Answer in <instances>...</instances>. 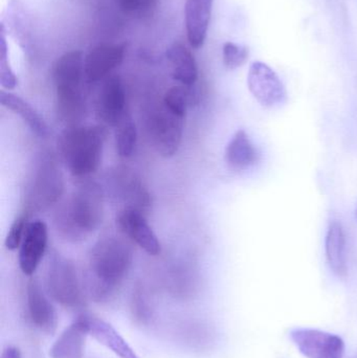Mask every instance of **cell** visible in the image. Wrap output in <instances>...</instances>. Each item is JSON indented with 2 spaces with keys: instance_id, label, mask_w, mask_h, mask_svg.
I'll return each instance as SVG.
<instances>
[{
  "instance_id": "obj_1",
  "label": "cell",
  "mask_w": 357,
  "mask_h": 358,
  "mask_svg": "<svg viewBox=\"0 0 357 358\" xmlns=\"http://www.w3.org/2000/svg\"><path fill=\"white\" fill-rule=\"evenodd\" d=\"M133 252L129 244L117 236L101 238L88 256L87 282L96 302L108 300L129 273Z\"/></svg>"
},
{
  "instance_id": "obj_2",
  "label": "cell",
  "mask_w": 357,
  "mask_h": 358,
  "mask_svg": "<svg viewBox=\"0 0 357 358\" xmlns=\"http://www.w3.org/2000/svg\"><path fill=\"white\" fill-rule=\"evenodd\" d=\"M104 192L96 182L84 183L58 208L57 231L68 241H83L102 224Z\"/></svg>"
},
{
  "instance_id": "obj_3",
  "label": "cell",
  "mask_w": 357,
  "mask_h": 358,
  "mask_svg": "<svg viewBox=\"0 0 357 358\" xmlns=\"http://www.w3.org/2000/svg\"><path fill=\"white\" fill-rule=\"evenodd\" d=\"M106 130L103 126H69L58 138L65 167L75 178L96 173L102 162Z\"/></svg>"
},
{
  "instance_id": "obj_4",
  "label": "cell",
  "mask_w": 357,
  "mask_h": 358,
  "mask_svg": "<svg viewBox=\"0 0 357 358\" xmlns=\"http://www.w3.org/2000/svg\"><path fill=\"white\" fill-rule=\"evenodd\" d=\"M85 59L80 50H73L61 56L54 63L52 80L56 88L57 109L63 121L71 125L85 113V101L82 81L85 76Z\"/></svg>"
},
{
  "instance_id": "obj_5",
  "label": "cell",
  "mask_w": 357,
  "mask_h": 358,
  "mask_svg": "<svg viewBox=\"0 0 357 358\" xmlns=\"http://www.w3.org/2000/svg\"><path fill=\"white\" fill-rule=\"evenodd\" d=\"M64 193V178L56 159L44 153L36 164L25 194L24 214L48 210Z\"/></svg>"
},
{
  "instance_id": "obj_6",
  "label": "cell",
  "mask_w": 357,
  "mask_h": 358,
  "mask_svg": "<svg viewBox=\"0 0 357 358\" xmlns=\"http://www.w3.org/2000/svg\"><path fill=\"white\" fill-rule=\"evenodd\" d=\"M46 289L54 302L71 310H81L86 305L77 268L73 261L54 252L48 258Z\"/></svg>"
},
{
  "instance_id": "obj_7",
  "label": "cell",
  "mask_w": 357,
  "mask_h": 358,
  "mask_svg": "<svg viewBox=\"0 0 357 358\" xmlns=\"http://www.w3.org/2000/svg\"><path fill=\"white\" fill-rule=\"evenodd\" d=\"M184 119L172 113L165 105L157 109L149 119V131L153 146L166 159L174 157L182 140Z\"/></svg>"
},
{
  "instance_id": "obj_8",
  "label": "cell",
  "mask_w": 357,
  "mask_h": 358,
  "mask_svg": "<svg viewBox=\"0 0 357 358\" xmlns=\"http://www.w3.org/2000/svg\"><path fill=\"white\" fill-rule=\"evenodd\" d=\"M107 187L112 197L124 204L123 208H136L144 212L150 197L140 178L127 167H117L107 176Z\"/></svg>"
},
{
  "instance_id": "obj_9",
  "label": "cell",
  "mask_w": 357,
  "mask_h": 358,
  "mask_svg": "<svg viewBox=\"0 0 357 358\" xmlns=\"http://www.w3.org/2000/svg\"><path fill=\"white\" fill-rule=\"evenodd\" d=\"M291 341L298 350L307 358H344L345 343L329 332L308 328L291 330Z\"/></svg>"
},
{
  "instance_id": "obj_10",
  "label": "cell",
  "mask_w": 357,
  "mask_h": 358,
  "mask_svg": "<svg viewBox=\"0 0 357 358\" xmlns=\"http://www.w3.org/2000/svg\"><path fill=\"white\" fill-rule=\"evenodd\" d=\"M247 86L254 98L264 107H276L286 101L282 81L265 63L256 61L249 66Z\"/></svg>"
},
{
  "instance_id": "obj_11",
  "label": "cell",
  "mask_w": 357,
  "mask_h": 358,
  "mask_svg": "<svg viewBox=\"0 0 357 358\" xmlns=\"http://www.w3.org/2000/svg\"><path fill=\"white\" fill-rule=\"evenodd\" d=\"M48 229L40 219L29 222L22 243L19 248V267L25 275H33L46 252Z\"/></svg>"
},
{
  "instance_id": "obj_12",
  "label": "cell",
  "mask_w": 357,
  "mask_h": 358,
  "mask_svg": "<svg viewBox=\"0 0 357 358\" xmlns=\"http://www.w3.org/2000/svg\"><path fill=\"white\" fill-rule=\"evenodd\" d=\"M117 224L121 231L147 254L157 256L161 252V243L147 222L144 213L136 208H122L117 216Z\"/></svg>"
},
{
  "instance_id": "obj_13",
  "label": "cell",
  "mask_w": 357,
  "mask_h": 358,
  "mask_svg": "<svg viewBox=\"0 0 357 358\" xmlns=\"http://www.w3.org/2000/svg\"><path fill=\"white\" fill-rule=\"evenodd\" d=\"M96 117L105 125L117 127L126 113V92L119 77L108 78L96 99Z\"/></svg>"
},
{
  "instance_id": "obj_14",
  "label": "cell",
  "mask_w": 357,
  "mask_h": 358,
  "mask_svg": "<svg viewBox=\"0 0 357 358\" xmlns=\"http://www.w3.org/2000/svg\"><path fill=\"white\" fill-rule=\"evenodd\" d=\"M27 300L31 323L44 334H54L58 326V315L36 279H31L27 283Z\"/></svg>"
},
{
  "instance_id": "obj_15",
  "label": "cell",
  "mask_w": 357,
  "mask_h": 358,
  "mask_svg": "<svg viewBox=\"0 0 357 358\" xmlns=\"http://www.w3.org/2000/svg\"><path fill=\"white\" fill-rule=\"evenodd\" d=\"M125 45L102 44L94 48L85 58V77L88 82H98L106 78L122 64Z\"/></svg>"
},
{
  "instance_id": "obj_16",
  "label": "cell",
  "mask_w": 357,
  "mask_h": 358,
  "mask_svg": "<svg viewBox=\"0 0 357 358\" xmlns=\"http://www.w3.org/2000/svg\"><path fill=\"white\" fill-rule=\"evenodd\" d=\"M0 27L10 34L27 54L34 50V33L31 21L22 2L10 0L6 6Z\"/></svg>"
},
{
  "instance_id": "obj_17",
  "label": "cell",
  "mask_w": 357,
  "mask_h": 358,
  "mask_svg": "<svg viewBox=\"0 0 357 358\" xmlns=\"http://www.w3.org/2000/svg\"><path fill=\"white\" fill-rule=\"evenodd\" d=\"M213 0H186L187 36L189 43L194 48H199L205 43L211 20Z\"/></svg>"
},
{
  "instance_id": "obj_18",
  "label": "cell",
  "mask_w": 357,
  "mask_h": 358,
  "mask_svg": "<svg viewBox=\"0 0 357 358\" xmlns=\"http://www.w3.org/2000/svg\"><path fill=\"white\" fill-rule=\"evenodd\" d=\"M87 326L88 334L101 345L115 353L119 358H140L133 349L124 340L123 336L110 325L100 317L83 315Z\"/></svg>"
},
{
  "instance_id": "obj_19",
  "label": "cell",
  "mask_w": 357,
  "mask_h": 358,
  "mask_svg": "<svg viewBox=\"0 0 357 358\" xmlns=\"http://www.w3.org/2000/svg\"><path fill=\"white\" fill-rule=\"evenodd\" d=\"M87 336V326L80 315L54 343L50 350V358H83Z\"/></svg>"
},
{
  "instance_id": "obj_20",
  "label": "cell",
  "mask_w": 357,
  "mask_h": 358,
  "mask_svg": "<svg viewBox=\"0 0 357 358\" xmlns=\"http://www.w3.org/2000/svg\"><path fill=\"white\" fill-rule=\"evenodd\" d=\"M171 76L174 80L184 86H193L198 79V69L196 60L186 45L175 42L166 52Z\"/></svg>"
},
{
  "instance_id": "obj_21",
  "label": "cell",
  "mask_w": 357,
  "mask_h": 358,
  "mask_svg": "<svg viewBox=\"0 0 357 358\" xmlns=\"http://www.w3.org/2000/svg\"><path fill=\"white\" fill-rule=\"evenodd\" d=\"M258 161V152L245 130H238L226 148V162L237 171L249 169Z\"/></svg>"
},
{
  "instance_id": "obj_22",
  "label": "cell",
  "mask_w": 357,
  "mask_h": 358,
  "mask_svg": "<svg viewBox=\"0 0 357 358\" xmlns=\"http://www.w3.org/2000/svg\"><path fill=\"white\" fill-rule=\"evenodd\" d=\"M0 103L2 106L18 115L23 122L27 123L29 129L40 138H48L50 136V127L48 124L27 101L19 98L16 94L1 90L0 92Z\"/></svg>"
},
{
  "instance_id": "obj_23",
  "label": "cell",
  "mask_w": 357,
  "mask_h": 358,
  "mask_svg": "<svg viewBox=\"0 0 357 358\" xmlns=\"http://www.w3.org/2000/svg\"><path fill=\"white\" fill-rule=\"evenodd\" d=\"M326 258L329 266L339 278L347 277V260H346V239L343 227L337 221L329 225L326 235Z\"/></svg>"
},
{
  "instance_id": "obj_24",
  "label": "cell",
  "mask_w": 357,
  "mask_h": 358,
  "mask_svg": "<svg viewBox=\"0 0 357 358\" xmlns=\"http://www.w3.org/2000/svg\"><path fill=\"white\" fill-rule=\"evenodd\" d=\"M138 143V129L136 123L129 115H126L117 124L115 132V145L117 155L123 159H128L133 155Z\"/></svg>"
},
{
  "instance_id": "obj_25",
  "label": "cell",
  "mask_w": 357,
  "mask_h": 358,
  "mask_svg": "<svg viewBox=\"0 0 357 358\" xmlns=\"http://www.w3.org/2000/svg\"><path fill=\"white\" fill-rule=\"evenodd\" d=\"M131 315L136 323L140 325H147L152 319V308L147 298L144 287L140 284H136L131 294L130 301Z\"/></svg>"
},
{
  "instance_id": "obj_26",
  "label": "cell",
  "mask_w": 357,
  "mask_h": 358,
  "mask_svg": "<svg viewBox=\"0 0 357 358\" xmlns=\"http://www.w3.org/2000/svg\"><path fill=\"white\" fill-rule=\"evenodd\" d=\"M190 86H174L166 92L163 96V105L177 117L184 119L187 115L191 94L188 90Z\"/></svg>"
},
{
  "instance_id": "obj_27",
  "label": "cell",
  "mask_w": 357,
  "mask_h": 358,
  "mask_svg": "<svg viewBox=\"0 0 357 358\" xmlns=\"http://www.w3.org/2000/svg\"><path fill=\"white\" fill-rule=\"evenodd\" d=\"M0 84L6 90H13L18 84V79L13 71L8 58L6 31L0 27Z\"/></svg>"
},
{
  "instance_id": "obj_28",
  "label": "cell",
  "mask_w": 357,
  "mask_h": 358,
  "mask_svg": "<svg viewBox=\"0 0 357 358\" xmlns=\"http://www.w3.org/2000/svg\"><path fill=\"white\" fill-rule=\"evenodd\" d=\"M119 8L124 14L133 18H145L154 13L157 0H119Z\"/></svg>"
},
{
  "instance_id": "obj_29",
  "label": "cell",
  "mask_w": 357,
  "mask_h": 358,
  "mask_svg": "<svg viewBox=\"0 0 357 358\" xmlns=\"http://www.w3.org/2000/svg\"><path fill=\"white\" fill-rule=\"evenodd\" d=\"M222 59L226 69H236L242 66L249 59V50L243 45L226 42L222 48Z\"/></svg>"
},
{
  "instance_id": "obj_30",
  "label": "cell",
  "mask_w": 357,
  "mask_h": 358,
  "mask_svg": "<svg viewBox=\"0 0 357 358\" xmlns=\"http://www.w3.org/2000/svg\"><path fill=\"white\" fill-rule=\"evenodd\" d=\"M27 220H29V216L25 215L24 213L15 219L14 222L10 225V229H8L6 241H4L6 250H16L17 248H20L25 231H27V224H29Z\"/></svg>"
},
{
  "instance_id": "obj_31",
  "label": "cell",
  "mask_w": 357,
  "mask_h": 358,
  "mask_svg": "<svg viewBox=\"0 0 357 358\" xmlns=\"http://www.w3.org/2000/svg\"><path fill=\"white\" fill-rule=\"evenodd\" d=\"M0 358H22L20 349L15 346H8L2 351Z\"/></svg>"
}]
</instances>
